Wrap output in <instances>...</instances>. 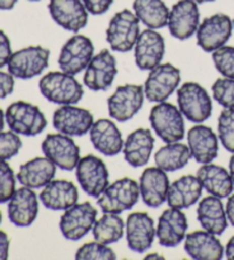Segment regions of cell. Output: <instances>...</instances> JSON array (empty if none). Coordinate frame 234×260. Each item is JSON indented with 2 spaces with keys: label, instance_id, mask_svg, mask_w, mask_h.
Listing matches in <instances>:
<instances>
[{
  "label": "cell",
  "instance_id": "obj_1",
  "mask_svg": "<svg viewBox=\"0 0 234 260\" xmlns=\"http://www.w3.org/2000/svg\"><path fill=\"white\" fill-rule=\"evenodd\" d=\"M43 96L56 105H74L84 96V88L73 75L64 71H51L39 82Z\"/></svg>",
  "mask_w": 234,
  "mask_h": 260
},
{
  "label": "cell",
  "instance_id": "obj_2",
  "mask_svg": "<svg viewBox=\"0 0 234 260\" xmlns=\"http://www.w3.org/2000/svg\"><path fill=\"white\" fill-rule=\"evenodd\" d=\"M5 117L10 129L20 136H38L47 126V119L43 111L25 101H16L8 106Z\"/></svg>",
  "mask_w": 234,
  "mask_h": 260
},
{
  "label": "cell",
  "instance_id": "obj_3",
  "mask_svg": "<svg viewBox=\"0 0 234 260\" xmlns=\"http://www.w3.org/2000/svg\"><path fill=\"white\" fill-rule=\"evenodd\" d=\"M138 37L139 20L135 13L124 10L112 17L106 30V40L112 51H132Z\"/></svg>",
  "mask_w": 234,
  "mask_h": 260
},
{
  "label": "cell",
  "instance_id": "obj_4",
  "mask_svg": "<svg viewBox=\"0 0 234 260\" xmlns=\"http://www.w3.org/2000/svg\"><path fill=\"white\" fill-rule=\"evenodd\" d=\"M141 195L138 183L130 178H123L114 181L98 197L97 204L104 213L120 214L130 210L137 203Z\"/></svg>",
  "mask_w": 234,
  "mask_h": 260
},
{
  "label": "cell",
  "instance_id": "obj_5",
  "mask_svg": "<svg viewBox=\"0 0 234 260\" xmlns=\"http://www.w3.org/2000/svg\"><path fill=\"white\" fill-rule=\"evenodd\" d=\"M150 123L161 140L165 142H177L185 133L182 111L172 103L159 102L150 113Z\"/></svg>",
  "mask_w": 234,
  "mask_h": 260
},
{
  "label": "cell",
  "instance_id": "obj_6",
  "mask_svg": "<svg viewBox=\"0 0 234 260\" xmlns=\"http://www.w3.org/2000/svg\"><path fill=\"white\" fill-rule=\"evenodd\" d=\"M178 108L193 123H202L208 119L213 111V103L208 92L198 83L188 82L177 91Z\"/></svg>",
  "mask_w": 234,
  "mask_h": 260
},
{
  "label": "cell",
  "instance_id": "obj_7",
  "mask_svg": "<svg viewBox=\"0 0 234 260\" xmlns=\"http://www.w3.org/2000/svg\"><path fill=\"white\" fill-rule=\"evenodd\" d=\"M49 49L43 46H29L14 52L7 63L8 73L14 78L31 79L43 74L49 63Z\"/></svg>",
  "mask_w": 234,
  "mask_h": 260
},
{
  "label": "cell",
  "instance_id": "obj_8",
  "mask_svg": "<svg viewBox=\"0 0 234 260\" xmlns=\"http://www.w3.org/2000/svg\"><path fill=\"white\" fill-rule=\"evenodd\" d=\"M94 56L93 42L86 36L75 35L63 45L58 66L62 71L70 75H78L86 70Z\"/></svg>",
  "mask_w": 234,
  "mask_h": 260
},
{
  "label": "cell",
  "instance_id": "obj_9",
  "mask_svg": "<svg viewBox=\"0 0 234 260\" xmlns=\"http://www.w3.org/2000/svg\"><path fill=\"white\" fill-rule=\"evenodd\" d=\"M144 88L141 85L127 84L119 86L107 99V109L113 119L118 122H127L132 119L144 103Z\"/></svg>",
  "mask_w": 234,
  "mask_h": 260
},
{
  "label": "cell",
  "instance_id": "obj_10",
  "mask_svg": "<svg viewBox=\"0 0 234 260\" xmlns=\"http://www.w3.org/2000/svg\"><path fill=\"white\" fill-rule=\"evenodd\" d=\"M181 83V71L170 63L157 66L150 70L144 85V93L148 101L164 102L172 95Z\"/></svg>",
  "mask_w": 234,
  "mask_h": 260
},
{
  "label": "cell",
  "instance_id": "obj_11",
  "mask_svg": "<svg viewBox=\"0 0 234 260\" xmlns=\"http://www.w3.org/2000/svg\"><path fill=\"white\" fill-rule=\"evenodd\" d=\"M75 176L83 190L92 197H100L109 186V170L101 158L94 155H87L79 160Z\"/></svg>",
  "mask_w": 234,
  "mask_h": 260
},
{
  "label": "cell",
  "instance_id": "obj_12",
  "mask_svg": "<svg viewBox=\"0 0 234 260\" xmlns=\"http://www.w3.org/2000/svg\"><path fill=\"white\" fill-rule=\"evenodd\" d=\"M233 22L226 14H214L207 17L197 30L198 45L205 52H215L223 47L232 36Z\"/></svg>",
  "mask_w": 234,
  "mask_h": 260
},
{
  "label": "cell",
  "instance_id": "obj_13",
  "mask_svg": "<svg viewBox=\"0 0 234 260\" xmlns=\"http://www.w3.org/2000/svg\"><path fill=\"white\" fill-rule=\"evenodd\" d=\"M96 217L97 210L89 202L74 204L65 210L64 214L61 217V233L66 240L78 241L93 230Z\"/></svg>",
  "mask_w": 234,
  "mask_h": 260
},
{
  "label": "cell",
  "instance_id": "obj_14",
  "mask_svg": "<svg viewBox=\"0 0 234 260\" xmlns=\"http://www.w3.org/2000/svg\"><path fill=\"white\" fill-rule=\"evenodd\" d=\"M45 156L64 171H72L80 160V149L69 136L48 134L42 143Z\"/></svg>",
  "mask_w": 234,
  "mask_h": 260
},
{
  "label": "cell",
  "instance_id": "obj_15",
  "mask_svg": "<svg viewBox=\"0 0 234 260\" xmlns=\"http://www.w3.org/2000/svg\"><path fill=\"white\" fill-rule=\"evenodd\" d=\"M200 24V12L193 0H178L169 11L168 29L179 40H186L197 32Z\"/></svg>",
  "mask_w": 234,
  "mask_h": 260
},
{
  "label": "cell",
  "instance_id": "obj_16",
  "mask_svg": "<svg viewBox=\"0 0 234 260\" xmlns=\"http://www.w3.org/2000/svg\"><path fill=\"white\" fill-rule=\"evenodd\" d=\"M94 117L91 111L73 105H63L53 115L54 128L69 137H82L91 131Z\"/></svg>",
  "mask_w": 234,
  "mask_h": 260
},
{
  "label": "cell",
  "instance_id": "obj_17",
  "mask_svg": "<svg viewBox=\"0 0 234 260\" xmlns=\"http://www.w3.org/2000/svg\"><path fill=\"white\" fill-rule=\"evenodd\" d=\"M118 74L115 57L109 49H103L93 56L85 71L84 83L92 91H106Z\"/></svg>",
  "mask_w": 234,
  "mask_h": 260
},
{
  "label": "cell",
  "instance_id": "obj_18",
  "mask_svg": "<svg viewBox=\"0 0 234 260\" xmlns=\"http://www.w3.org/2000/svg\"><path fill=\"white\" fill-rule=\"evenodd\" d=\"M48 11L58 25L71 32H78L87 25L88 11L83 0H51Z\"/></svg>",
  "mask_w": 234,
  "mask_h": 260
},
{
  "label": "cell",
  "instance_id": "obj_19",
  "mask_svg": "<svg viewBox=\"0 0 234 260\" xmlns=\"http://www.w3.org/2000/svg\"><path fill=\"white\" fill-rule=\"evenodd\" d=\"M155 236L154 221L146 212L129 214L126 222V240L130 250L137 253H144L151 248Z\"/></svg>",
  "mask_w": 234,
  "mask_h": 260
},
{
  "label": "cell",
  "instance_id": "obj_20",
  "mask_svg": "<svg viewBox=\"0 0 234 260\" xmlns=\"http://www.w3.org/2000/svg\"><path fill=\"white\" fill-rule=\"evenodd\" d=\"M38 197L32 188L25 186L19 188L8 201V218L16 227H29L32 225L38 216Z\"/></svg>",
  "mask_w": 234,
  "mask_h": 260
},
{
  "label": "cell",
  "instance_id": "obj_21",
  "mask_svg": "<svg viewBox=\"0 0 234 260\" xmlns=\"http://www.w3.org/2000/svg\"><path fill=\"white\" fill-rule=\"evenodd\" d=\"M135 63L141 70H152L165 55V39L153 29L144 30L135 44Z\"/></svg>",
  "mask_w": 234,
  "mask_h": 260
},
{
  "label": "cell",
  "instance_id": "obj_22",
  "mask_svg": "<svg viewBox=\"0 0 234 260\" xmlns=\"http://www.w3.org/2000/svg\"><path fill=\"white\" fill-rule=\"evenodd\" d=\"M187 219L179 209L170 208L161 213L157 227V237L160 245L166 248L177 246L185 239Z\"/></svg>",
  "mask_w": 234,
  "mask_h": 260
},
{
  "label": "cell",
  "instance_id": "obj_23",
  "mask_svg": "<svg viewBox=\"0 0 234 260\" xmlns=\"http://www.w3.org/2000/svg\"><path fill=\"white\" fill-rule=\"evenodd\" d=\"M169 179L164 170L148 168L139 178V191L143 202L150 208H159L167 200Z\"/></svg>",
  "mask_w": 234,
  "mask_h": 260
},
{
  "label": "cell",
  "instance_id": "obj_24",
  "mask_svg": "<svg viewBox=\"0 0 234 260\" xmlns=\"http://www.w3.org/2000/svg\"><path fill=\"white\" fill-rule=\"evenodd\" d=\"M187 142L192 157L198 163L208 164L218 155V139L215 132L205 125H196L187 133Z\"/></svg>",
  "mask_w": 234,
  "mask_h": 260
},
{
  "label": "cell",
  "instance_id": "obj_25",
  "mask_svg": "<svg viewBox=\"0 0 234 260\" xmlns=\"http://www.w3.org/2000/svg\"><path fill=\"white\" fill-rule=\"evenodd\" d=\"M94 148L105 156H115L123 150V136L116 125L110 119H98L89 131Z\"/></svg>",
  "mask_w": 234,
  "mask_h": 260
},
{
  "label": "cell",
  "instance_id": "obj_26",
  "mask_svg": "<svg viewBox=\"0 0 234 260\" xmlns=\"http://www.w3.org/2000/svg\"><path fill=\"white\" fill-rule=\"evenodd\" d=\"M79 192L74 183L67 180H53L40 192V201L46 209L63 211L76 204Z\"/></svg>",
  "mask_w": 234,
  "mask_h": 260
},
{
  "label": "cell",
  "instance_id": "obj_27",
  "mask_svg": "<svg viewBox=\"0 0 234 260\" xmlns=\"http://www.w3.org/2000/svg\"><path fill=\"white\" fill-rule=\"evenodd\" d=\"M154 138L148 128H137L132 132L124 143V156L126 162L133 168H141L150 160Z\"/></svg>",
  "mask_w": 234,
  "mask_h": 260
},
{
  "label": "cell",
  "instance_id": "obj_28",
  "mask_svg": "<svg viewBox=\"0 0 234 260\" xmlns=\"http://www.w3.org/2000/svg\"><path fill=\"white\" fill-rule=\"evenodd\" d=\"M184 249L196 260H219L224 255L220 241L213 233L207 231H197L186 235Z\"/></svg>",
  "mask_w": 234,
  "mask_h": 260
},
{
  "label": "cell",
  "instance_id": "obj_29",
  "mask_svg": "<svg viewBox=\"0 0 234 260\" xmlns=\"http://www.w3.org/2000/svg\"><path fill=\"white\" fill-rule=\"evenodd\" d=\"M56 173V165L51 159L35 157L20 167L17 172V180L22 186L39 189L51 182Z\"/></svg>",
  "mask_w": 234,
  "mask_h": 260
},
{
  "label": "cell",
  "instance_id": "obj_30",
  "mask_svg": "<svg viewBox=\"0 0 234 260\" xmlns=\"http://www.w3.org/2000/svg\"><path fill=\"white\" fill-rule=\"evenodd\" d=\"M197 216L202 228L215 235H222L227 228L226 210L219 197L211 195L202 199L198 205Z\"/></svg>",
  "mask_w": 234,
  "mask_h": 260
},
{
  "label": "cell",
  "instance_id": "obj_31",
  "mask_svg": "<svg viewBox=\"0 0 234 260\" xmlns=\"http://www.w3.org/2000/svg\"><path fill=\"white\" fill-rule=\"evenodd\" d=\"M202 185L198 177L184 176L169 185L167 202L170 208L187 209L200 200Z\"/></svg>",
  "mask_w": 234,
  "mask_h": 260
},
{
  "label": "cell",
  "instance_id": "obj_32",
  "mask_svg": "<svg viewBox=\"0 0 234 260\" xmlns=\"http://www.w3.org/2000/svg\"><path fill=\"white\" fill-rule=\"evenodd\" d=\"M197 177L199 179L202 187L210 195L225 199L232 194L234 183L231 174L226 169L216 164H204L198 170Z\"/></svg>",
  "mask_w": 234,
  "mask_h": 260
},
{
  "label": "cell",
  "instance_id": "obj_33",
  "mask_svg": "<svg viewBox=\"0 0 234 260\" xmlns=\"http://www.w3.org/2000/svg\"><path fill=\"white\" fill-rule=\"evenodd\" d=\"M133 8L135 15L148 29H161L168 23L169 10L163 0H134Z\"/></svg>",
  "mask_w": 234,
  "mask_h": 260
},
{
  "label": "cell",
  "instance_id": "obj_34",
  "mask_svg": "<svg viewBox=\"0 0 234 260\" xmlns=\"http://www.w3.org/2000/svg\"><path fill=\"white\" fill-rule=\"evenodd\" d=\"M192 155L190 148L181 142H170L155 152L157 167L166 172H175L186 167Z\"/></svg>",
  "mask_w": 234,
  "mask_h": 260
},
{
  "label": "cell",
  "instance_id": "obj_35",
  "mask_svg": "<svg viewBox=\"0 0 234 260\" xmlns=\"http://www.w3.org/2000/svg\"><path fill=\"white\" fill-rule=\"evenodd\" d=\"M124 220L115 213H104L93 226V236L95 241L103 244H112L124 236Z\"/></svg>",
  "mask_w": 234,
  "mask_h": 260
},
{
  "label": "cell",
  "instance_id": "obj_36",
  "mask_svg": "<svg viewBox=\"0 0 234 260\" xmlns=\"http://www.w3.org/2000/svg\"><path fill=\"white\" fill-rule=\"evenodd\" d=\"M218 137L225 149L234 152V109L225 108L218 117Z\"/></svg>",
  "mask_w": 234,
  "mask_h": 260
},
{
  "label": "cell",
  "instance_id": "obj_37",
  "mask_svg": "<svg viewBox=\"0 0 234 260\" xmlns=\"http://www.w3.org/2000/svg\"><path fill=\"white\" fill-rule=\"evenodd\" d=\"M115 258L113 250L97 241L80 246L75 253L76 260H114Z\"/></svg>",
  "mask_w": 234,
  "mask_h": 260
},
{
  "label": "cell",
  "instance_id": "obj_38",
  "mask_svg": "<svg viewBox=\"0 0 234 260\" xmlns=\"http://www.w3.org/2000/svg\"><path fill=\"white\" fill-rule=\"evenodd\" d=\"M215 68L226 78L234 79V47L224 46L213 52Z\"/></svg>",
  "mask_w": 234,
  "mask_h": 260
},
{
  "label": "cell",
  "instance_id": "obj_39",
  "mask_svg": "<svg viewBox=\"0 0 234 260\" xmlns=\"http://www.w3.org/2000/svg\"><path fill=\"white\" fill-rule=\"evenodd\" d=\"M213 95L216 101L224 108L234 109V79L218 78L211 86Z\"/></svg>",
  "mask_w": 234,
  "mask_h": 260
},
{
  "label": "cell",
  "instance_id": "obj_40",
  "mask_svg": "<svg viewBox=\"0 0 234 260\" xmlns=\"http://www.w3.org/2000/svg\"><path fill=\"white\" fill-rule=\"evenodd\" d=\"M15 174L6 160L0 159V204L6 203L15 192Z\"/></svg>",
  "mask_w": 234,
  "mask_h": 260
},
{
  "label": "cell",
  "instance_id": "obj_41",
  "mask_svg": "<svg viewBox=\"0 0 234 260\" xmlns=\"http://www.w3.org/2000/svg\"><path fill=\"white\" fill-rule=\"evenodd\" d=\"M22 140L19 134L11 131L0 132V159L8 160L19 154Z\"/></svg>",
  "mask_w": 234,
  "mask_h": 260
},
{
  "label": "cell",
  "instance_id": "obj_42",
  "mask_svg": "<svg viewBox=\"0 0 234 260\" xmlns=\"http://www.w3.org/2000/svg\"><path fill=\"white\" fill-rule=\"evenodd\" d=\"M85 7L93 15H102L109 11L113 0H83Z\"/></svg>",
  "mask_w": 234,
  "mask_h": 260
},
{
  "label": "cell",
  "instance_id": "obj_43",
  "mask_svg": "<svg viewBox=\"0 0 234 260\" xmlns=\"http://www.w3.org/2000/svg\"><path fill=\"white\" fill-rule=\"evenodd\" d=\"M12 54L11 40L3 30H0V69L7 66Z\"/></svg>",
  "mask_w": 234,
  "mask_h": 260
},
{
  "label": "cell",
  "instance_id": "obj_44",
  "mask_svg": "<svg viewBox=\"0 0 234 260\" xmlns=\"http://www.w3.org/2000/svg\"><path fill=\"white\" fill-rule=\"evenodd\" d=\"M15 80L10 73L0 71V99H5L14 91Z\"/></svg>",
  "mask_w": 234,
  "mask_h": 260
},
{
  "label": "cell",
  "instance_id": "obj_45",
  "mask_svg": "<svg viewBox=\"0 0 234 260\" xmlns=\"http://www.w3.org/2000/svg\"><path fill=\"white\" fill-rule=\"evenodd\" d=\"M10 251V237L4 231H0V260L8 258Z\"/></svg>",
  "mask_w": 234,
  "mask_h": 260
},
{
  "label": "cell",
  "instance_id": "obj_46",
  "mask_svg": "<svg viewBox=\"0 0 234 260\" xmlns=\"http://www.w3.org/2000/svg\"><path fill=\"white\" fill-rule=\"evenodd\" d=\"M226 216L229 222L232 223V226L234 227V195L229 196L227 200V204H226Z\"/></svg>",
  "mask_w": 234,
  "mask_h": 260
},
{
  "label": "cell",
  "instance_id": "obj_47",
  "mask_svg": "<svg viewBox=\"0 0 234 260\" xmlns=\"http://www.w3.org/2000/svg\"><path fill=\"white\" fill-rule=\"evenodd\" d=\"M225 255L229 260H234V236L231 237V240L227 242L226 250H225Z\"/></svg>",
  "mask_w": 234,
  "mask_h": 260
},
{
  "label": "cell",
  "instance_id": "obj_48",
  "mask_svg": "<svg viewBox=\"0 0 234 260\" xmlns=\"http://www.w3.org/2000/svg\"><path fill=\"white\" fill-rule=\"evenodd\" d=\"M17 0H0V10L2 11H10L14 8Z\"/></svg>",
  "mask_w": 234,
  "mask_h": 260
},
{
  "label": "cell",
  "instance_id": "obj_49",
  "mask_svg": "<svg viewBox=\"0 0 234 260\" xmlns=\"http://www.w3.org/2000/svg\"><path fill=\"white\" fill-rule=\"evenodd\" d=\"M229 174H231L232 181L234 183V152H233L231 159H229Z\"/></svg>",
  "mask_w": 234,
  "mask_h": 260
},
{
  "label": "cell",
  "instance_id": "obj_50",
  "mask_svg": "<svg viewBox=\"0 0 234 260\" xmlns=\"http://www.w3.org/2000/svg\"><path fill=\"white\" fill-rule=\"evenodd\" d=\"M5 120H6L5 114H4L3 109L0 108V132L3 131V129H4V126H5Z\"/></svg>",
  "mask_w": 234,
  "mask_h": 260
},
{
  "label": "cell",
  "instance_id": "obj_51",
  "mask_svg": "<svg viewBox=\"0 0 234 260\" xmlns=\"http://www.w3.org/2000/svg\"><path fill=\"white\" fill-rule=\"evenodd\" d=\"M145 259H160V260H164L165 257L163 255H159L158 253H151V254H147Z\"/></svg>",
  "mask_w": 234,
  "mask_h": 260
},
{
  "label": "cell",
  "instance_id": "obj_52",
  "mask_svg": "<svg viewBox=\"0 0 234 260\" xmlns=\"http://www.w3.org/2000/svg\"><path fill=\"white\" fill-rule=\"evenodd\" d=\"M197 4H205V3H210V2H215V0H193Z\"/></svg>",
  "mask_w": 234,
  "mask_h": 260
},
{
  "label": "cell",
  "instance_id": "obj_53",
  "mask_svg": "<svg viewBox=\"0 0 234 260\" xmlns=\"http://www.w3.org/2000/svg\"><path fill=\"white\" fill-rule=\"evenodd\" d=\"M2 219H3V216H2V212H0V223H2Z\"/></svg>",
  "mask_w": 234,
  "mask_h": 260
},
{
  "label": "cell",
  "instance_id": "obj_54",
  "mask_svg": "<svg viewBox=\"0 0 234 260\" xmlns=\"http://www.w3.org/2000/svg\"><path fill=\"white\" fill-rule=\"evenodd\" d=\"M29 2H40V0H29Z\"/></svg>",
  "mask_w": 234,
  "mask_h": 260
},
{
  "label": "cell",
  "instance_id": "obj_55",
  "mask_svg": "<svg viewBox=\"0 0 234 260\" xmlns=\"http://www.w3.org/2000/svg\"><path fill=\"white\" fill-rule=\"evenodd\" d=\"M233 28H234V20H233Z\"/></svg>",
  "mask_w": 234,
  "mask_h": 260
}]
</instances>
